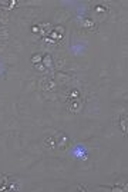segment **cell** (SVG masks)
I'll return each instance as SVG.
<instances>
[{
	"label": "cell",
	"mask_w": 128,
	"mask_h": 192,
	"mask_svg": "<svg viewBox=\"0 0 128 192\" xmlns=\"http://www.w3.org/2000/svg\"><path fill=\"white\" fill-rule=\"evenodd\" d=\"M94 12L97 13V14H100L101 17H105L108 13V9L105 7V6H101V4H97L94 7Z\"/></svg>",
	"instance_id": "cell-8"
},
{
	"label": "cell",
	"mask_w": 128,
	"mask_h": 192,
	"mask_svg": "<svg viewBox=\"0 0 128 192\" xmlns=\"http://www.w3.org/2000/svg\"><path fill=\"white\" fill-rule=\"evenodd\" d=\"M56 141H57V148H58V149L66 150L67 148H68L70 139H68V136H67L64 132H60V134H58V136L56 138Z\"/></svg>",
	"instance_id": "cell-2"
},
{
	"label": "cell",
	"mask_w": 128,
	"mask_h": 192,
	"mask_svg": "<svg viewBox=\"0 0 128 192\" xmlns=\"http://www.w3.org/2000/svg\"><path fill=\"white\" fill-rule=\"evenodd\" d=\"M42 59H43V54L36 53V54H33V56L30 58V62L33 63V65H38V63H42Z\"/></svg>",
	"instance_id": "cell-11"
},
{
	"label": "cell",
	"mask_w": 128,
	"mask_h": 192,
	"mask_svg": "<svg viewBox=\"0 0 128 192\" xmlns=\"http://www.w3.org/2000/svg\"><path fill=\"white\" fill-rule=\"evenodd\" d=\"M120 128H121V132L124 135H127L128 132V118L127 115H123V116L120 118Z\"/></svg>",
	"instance_id": "cell-6"
},
{
	"label": "cell",
	"mask_w": 128,
	"mask_h": 192,
	"mask_svg": "<svg viewBox=\"0 0 128 192\" xmlns=\"http://www.w3.org/2000/svg\"><path fill=\"white\" fill-rule=\"evenodd\" d=\"M31 32L33 33H42V29H40V26H31Z\"/></svg>",
	"instance_id": "cell-13"
},
{
	"label": "cell",
	"mask_w": 128,
	"mask_h": 192,
	"mask_svg": "<svg viewBox=\"0 0 128 192\" xmlns=\"http://www.w3.org/2000/svg\"><path fill=\"white\" fill-rule=\"evenodd\" d=\"M81 25H83V27H86V29H90V30H95L97 27H95V23L93 19H88V17H84L83 20H81Z\"/></svg>",
	"instance_id": "cell-7"
},
{
	"label": "cell",
	"mask_w": 128,
	"mask_h": 192,
	"mask_svg": "<svg viewBox=\"0 0 128 192\" xmlns=\"http://www.w3.org/2000/svg\"><path fill=\"white\" fill-rule=\"evenodd\" d=\"M36 67H37L38 70H46V67L43 66V65H40V63H38V65H36Z\"/></svg>",
	"instance_id": "cell-14"
},
{
	"label": "cell",
	"mask_w": 128,
	"mask_h": 192,
	"mask_svg": "<svg viewBox=\"0 0 128 192\" xmlns=\"http://www.w3.org/2000/svg\"><path fill=\"white\" fill-rule=\"evenodd\" d=\"M42 63H43V66H44L46 69H53L54 63H53V58H51V54L46 53L44 56H43V59H42Z\"/></svg>",
	"instance_id": "cell-5"
},
{
	"label": "cell",
	"mask_w": 128,
	"mask_h": 192,
	"mask_svg": "<svg viewBox=\"0 0 128 192\" xmlns=\"http://www.w3.org/2000/svg\"><path fill=\"white\" fill-rule=\"evenodd\" d=\"M38 86L42 90H54V89L57 88V83L54 82L53 79H50V78H42V79L38 80Z\"/></svg>",
	"instance_id": "cell-1"
},
{
	"label": "cell",
	"mask_w": 128,
	"mask_h": 192,
	"mask_svg": "<svg viewBox=\"0 0 128 192\" xmlns=\"http://www.w3.org/2000/svg\"><path fill=\"white\" fill-rule=\"evenodd\" d=\"M54 32H57V33H60V34H63V36H64V27H63V26H56V27H54Z\"/></svg>",
	"instance_id": "cell-12"
},
{
	"label": "cell",
	"mask_w": 128,
	"mask_h": 192,
	"mask_svg": "<svg viewBox=\"0 0 128 192\" xmlns=\"http://www.w3.org/2000/svg\"><path fill=\"white\" fill-rule=\"evenodd\" d=\"M43 145H44L46 148H49V149H56V148H57V141H56L54 136H47V138H44V141H43Z\"/></svg>",
	"instance_id": "cell-4"
},
{
	"label": "cell",
	"mask_w": 128,
	"mask_h": 192,
	"mask_svg": "<svg viewBox=\"0 0 128 192\" xmlns=\"http://www.w3.org/2000/svg\"><path fill=\"white\" fill-rule=\"evenodd\" d=\"M67 96H68V99H77V98H80V90L79 89H71V90H68L67 92Z\"/></svg>",
	"instance_id": "cell-9"
},
{
	"label": "cell",
	"mask_w": 128,
	"mask_h": 192,
	"mask_svg": "<svg viewBox=\"0 0 128 192\" xmlns=\"http://www.w3.org/2000/svg\"><path fill=\"white\" fill-rule=\"evenodd\" d=\"M77 188H79V189H81V191H87V188H86V186H84V185H79Z\"/></svg>",
	"instance_id": "cell-15"
},
{
	"label": "cell",
	"mask_w": 128,
	"mask_h": 192,
	"mask_svg": "<svg viewBox=\"0 0 128 192\" xmlns=\"http://www.w3.org/2000/svg\"><path fill=\"white\" fill-rule=\"evenodd\" d=\"M49 39H51L54 43H57V42H60V40L63 39V34H60V33H57V32H54V30H53V32L50 33V38Z\"/></svg>",
	"instance_id": "cell-10"
},
{
	"label": "cell",
	"mask_w": 128,
	"mask_h": 192,
	"mask_svg": "<svg viewBox=\"0 0 128 192\" xmlns=\"http://www.w3.org/2000/svg\"><path fill=\"white\" fill-rule=\"evenodd\" d=\"M68 110H70L71 113H80L81 112V108H83V103H81V100H80V98H77V99H70L68 100Z\"/></svg>",
	"instance_id": "cell-3"
}]
</instances>
